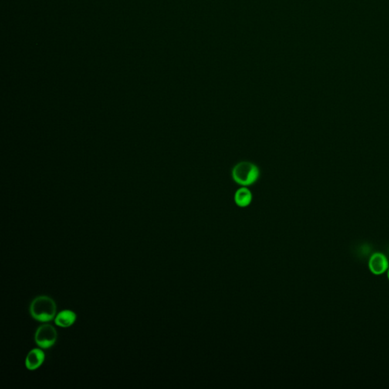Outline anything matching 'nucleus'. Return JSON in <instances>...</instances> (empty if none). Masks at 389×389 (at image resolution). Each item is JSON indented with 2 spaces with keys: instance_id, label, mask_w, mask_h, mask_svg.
<instances>
[{
  "instance_id": "1",
  "label": "nucleus",
  "mask_w": 389,
  "mask_h": 389,
  "mask_svg": "<svg viewBox=\"0 0 389 389\" xmlns=\"http://www.w3.org/2000/svg\"><path fill=\"white\" fill-rule=\"evenodd\" d=\"M30 313L38 322H49L56 316V302L49 296H38L31 302Z\"/></svg>"
},
{
  "instance_id": "2",
  "label": "nucleus",
  "mask_w": 389,
  "mask_h": 389,
  "mask_svg": "<svg viewBox=\"0 0 389 389\" xmlns=\"http://www.w3.org/2000/svg\"><path fill=\"white\" fill-rule=\"evenodd\" d=\"M231 175L238 185L247 187L258 181L260 177V170L252 162L241 161L234 166Z\"/></svg>"
},
{
  "instance_id": "3",
  "label": "nucleus",
  "mask_w": 389,
  "mask_h": 389,
  "mask_svg": "<svg viewBox=\"0 0 389 389\" xmlns=\"http://www.w3.org/2000/svg\"><path fill=\"white\" fill-rule=\"evenodd\" d=\"M57 337V332L53 326L49 324H44L35 332V343L41 348L49 349L56 343Z\"/></svg>"
},
{
  "instance_id": "4",
  "label": "nucleus",
  "mask_w": 389,
  "mask_h": 389,
  "mask_svg": "<svg viewBox=\"0 0 389 389\" xmlns=\"http://www.w3.org/2000/svg\"><path fill=\"white\" fill-rule=\"evenodd\" d=\"M389 268L387 256L382 252L373 254L369 260V269L375 275L386 273Z\"/></svg>"
},
{
  "instance_id": "5",
  "label": "nucleus",
  "mask_w": 389,
  "mask_h": 389,
  "mask_svg": "<svg viewBox=\"0 0 389 389\" xmlns=\"http://www.w3.org/2000/svg\"><path fill=\"white\" fill-rule=\"evenodd\" d=\"M45 360V353L41 349L31 350L25 359V366L30 371H35L42 366Z\"/></svg>"
},
{
  "instance_id": "6",
  "label": "nucleus",
  "mask_w": 389,
  "mask_h": 389,
  "mask_svg": "<svg viewBox=\"0 0 389 389\" xmlns=\"http://www.w3.org/2000/svg\"><path fill=\"white\" fill-rule=\"evenodd\" d=\"M76 318L77 316L73 311L64 309L56 315L55 317V323L59 327L69 328L75 323Z\"/></svg>"
},
{
  "instance_id": "7",
  "label": "nucleus",
  "mask_w": 389,
  "mask_h": 389,
  "mask_svg": "<svg viewBox=\"0 0 389 389\" xmlns=\"http://www.w3.org/2000/svg\"><path fill=\"white\" fill-rule=\"evenodd\" d=\"M252 201V194L247 187H242L234 194V201L241 208L248 206Z\"/></svg>"
},
{
  "instance_id": "8",
  "label": "nucleus",
  "mask_w": 389,
  "mask_h": 389,
  "mask_svg": "<svg viewBox=\"0 0 389 389\" xmlns=\"http://www.w3.org/2000/svg\"><path fill=\"white\" fill-rule=\"evenodd\" d=\"M387 277H388V278H389V269H388V271H387Z\"/></svg>"
}]
</instances>
